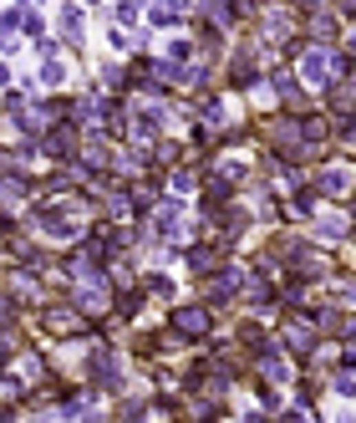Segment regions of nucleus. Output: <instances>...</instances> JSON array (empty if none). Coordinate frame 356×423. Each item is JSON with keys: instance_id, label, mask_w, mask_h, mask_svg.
Returning <instances> with one entry per match:
<instances>
[{"instance_id": "obj_4", "label": "nucleus", "mask_w": 356, "mask_h": 423, "mask_svg": "<svg viewBox=\"0 0 356 423\" xmlns=\"http://www.w3.org/2000/svg\"><path fill=\"white\" fill-rule=\"evenodd\" d=\"M56 25H61V36H67V46H82V10H76V6L61 10Z\"/></svg>"}, {"instance_id": "obj_15", "label": "nucleus", "mask_w": 356, "mask_h": 423, "mask_svg": "<svg viewBox=\"0 0 356 423\" xmlns=\"http://www.w3.org/2000/svg\"><path fill=\"white\" fill-rule=\"evenodd\" d=\"M351 51H356V36H351Z\"/></svg>"}, {"instance_id": "obj_2", "label": "nucleus", "mask_w": 356, "mask_h": 423, "mask_svg": "<svg viewBox=\"0 0 356 423\" xmlns=\"http://www.w3.org/2000/svg\"><path fill=\"white\" fill-rule=\"evenodd\" d=\"M92 382H97V388H123V362H117V352H92Z\"/></svg>"}, {"instance_id": "obj_3", "label": "nucleus", "mask_w": 356, "mask_h": 423, "mask_svg": "<svg viewBox=\"0 0 356 423\" xmlns=\"http://www.w3.org/2000/svg\"><path fill=\"white\" fill-rule=\"evenodd\" d=\"M41 327L51 337H76V331H82V316H76L72 306H51V311H41Z\"/></svg>"}, {"instance_id": "obj_1", "label": "nucleus", "mask_w": 356, "mask_h": 423, "mask_svg": "<svg viewBox=\"0 0 356 423\" xmlns=\"http://www.w3.org/2000/svg\"><path fill=\"white\" fill-rule=\"evenodd\" d=\"M174 337L178 342L209 337V311H204V306H178V311H174Z\"/></svg>"}, {"instance_id": "obj_8", "label": "nucleus", "mask_w": 356, "mask_h": 423, "mask_svg": "<svg viewBox=\"0 0 356 423\" xmlns=\"http://www.w3.org/2000/svg\"><path fill=\"white\" fill-rule=\"evenodd\" d=\"M321 189H326V194H341V189H346V178H341V169H326V174H321Z\"/></svg>"}, {"instance_id": "obj_12", "label": "nucleus", "mask_w": 356, "mask_h": 423, "mask_svg": "<svg viewBox=\"0 0 356 423\" xmlns=\"http://www.w3.org/2000/svg\"><path fill=\"white\" fill-rule=\"evenodd\" d=\"M341 143H346V148H356V118H346V123H341Z\"/></svg>"}, {"instance_id": "obj_13", "label": "nucleus", "mask_w": 356, "mask_h": 423, "mask_svg": "<svg viewBox=\"0 0 356 423\" xmlns=\"http://www.w3.org/2000/svg\"><path fill=\"white\" fill-rule=\"evenodd\" d=\"M193 184H199V174H189V169L174 174V189H193Z\"/></svg>"}, {"instance_id": "obj_10", "label": "nucleus", "mask_w": 356, "mask_h": 423, "mask_svg": "<svg viewBox=\"0 0 356 423\" xmlns=\"http://www.w3.org/2000/svg\"><path fill=\"white\" fill-rule=\"evenodd\" d=\"M41 76H46V87H61V76H67V67H61V61H46V72H41Z\"/></svg>"}, {"instance_id": "obj_5", "label": "nucleus", "mask_w": 356, "mask_h": 423, "mask_svg": "<svg viewBox=\"0 0 356 423\" xmlns=\"http://www.w3.org/2000/svg\"><path fill=\"white\" fill-rule=\"evenodd\" d=\"M183 21V6H153L148 10V25H178Z\"/></svg>"}, {"instance_id": "obj_9", "label": "nucleus", "mask_w": 356, "mask_h": 423, "mask_svg": "<svg viewBox=\"0 0 356 423\" xmlns=\"http://www.w3.org/2000/svg\"><path fill=\"white\" fill-rule=\"evenodd\" d=\"M168 51H174V61L193 56V36H174V46H168Z\"/></svg>"}, {"instance_id": "obj_11", "label": "nucleus", "mask_w": 356, "mask_h": 423, "mask_svg": "<svg viewBox=\"0 0 356 423\" xmlns=\"http://www.w3.org/2000/svg\"><path fill=\"white\" fill-rule=\"evenodd\" d=\"M315 229H321L326 240H336V235H346V220H321V225H315Z\"/></svg>"}, {"instance_id": "obj_14", "label": "nucleus", "mask_w": 356, "mask_h": 423, "mask_svg": "<svg viewBox=\"0 0 356 423\" xmlns=\"http://www.w3.org/2000/svg\"><path fill=\"white\" fill-rule=\"evenodd\" d=\"M280 423H306V418H300V413H280Z\"/></svg>"}, {"instance_id": "obj_6", "label": "nucleus", "mask_w": 356, "mask_h": 423, "mask_svg": "<svg viewBox=\"0 0 356 423\" xmlns=\"http://www.w3.org/2000/svg\"><path fill=\"white\" fill-rule=\"evenodd\" d=\"M148 291H153V296H163V301H168V296H174L178 286H174V276H148V280H143V296H148Z\"/></svg>"}, {"instance_id": "obj_7", "label": "nucleus", "mask_w": 356, "mask_h": 423, "mask_svg": "<svg viewBox=\"0 0 356 423\" xmlns=\"http://www.w3.org/2000/svg\"><path fill=\"white\" fill-rule=\"evenodd\" d=\"M183 260H189V271H214L219 250H189V255H183Z\"/></svg>"}]
</instances>
